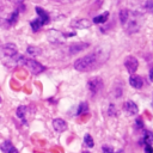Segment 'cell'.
<instances>
[{
    "label": "cell",
    "mask_w": 153,
    "mask_h": 153,
    "mask_svg": "<svg viewBox=\"0 0 153 153\" xmlns=\"http://www.w3.org/2000/svg\"><path fill=\"white\" fill-rule=\"evenodd\" d=\"M106 57H108V53H104L103 50L97 49L91 54H87L84 57L78 59L74 63V68L79 72H90L96 69L103 62H105Z\"/></svg>",
    "instance_id": "cell-1"
},
{
    "label": "cell",
    "mask_w": 153,
    "mask_h": 153,
    "mask_svg": "<svg viewBox=\"0 0 153 153\" xmlns=\"http://www.w3.org/2000/svg\"><path fill=\"white\" fill-rule=\"evenodd\" d=\"M123 26L126 27L127 32H129V33L136 32L141 26V17L137 16L136 13H134V12H129L128 20L126 22V24Z\"/></svg>",
    "instance_id": "cell-2"
},
{
    "label": "cell",
    "mask_w": 153,
    "mask_h": 153,
    "mask_svg": "<svg viewBox=\"0 0 153 153\" xmlns=\"http://www.w3.org/2000/svg\"><path fill=\"white\" fill-rule=\"evenodd\" d=\"M22 60H20V62L22 63H24L29 69H30V72L32 73V74H39V73H42L43 72V69H44V67L39 63V62H37L36 60H33V59H23V57H20Z\"/></svg>",
    "instance_id": "cell-3"
},
{
    "label": "cell",
    "mask_w": 153,
    "mask_h": 153,
    "mask_svg": "<svg viewBox=\"0 0 153 153\" xmlns=\"http://www.w3.org/2000/svg\"><path fill=\"white\" fill-rule=\"evenodd\" d=\"M67 37V35H63L62 32H60L59 30H49L47 32V38L49 39V42L51 43H62L65 41V38Z\"/></svg>",
    "instance_id": "cell-4"
},
{
    "label": "cell",
    "mask_w": 153,
    "mask_h": 153,
    "mask_svg": "<svg viewBox=\"0 0 153 153\" xmlns=\"http://www.w3.org/2000/svg\"><path fill=\"white\" fill-rule=\"evenodd\" d=\"M124 66H126L127 71L133 74V73L136 72V69L139 67V62H137V60L134 56H128L126 59V61H124Z\"/></svg>",
    "instance_id": "cell-5"
},
{
    "label": "cell",
    "mask_w": 153,
    "mask_h": 153,
    "mask_svg": "<svg viewBox=\"0 0 153 153\" xmlns=\"http://www.w3.org/2000/svg\"><path fill=\"white\" fill-rule=\"evenodd\" d=\"M102 87H103V80L98 76H96L88 81V88L92 93H97Z\"/></svg>",
    "instance_id": "cell-6"
},
{
    "label": "cell",
    "mask_w": 153,
    "mask_h": 153,
    "mask_svg": "<svg viewBox=\"0 0 153 153\" xmlns=\"http://www.w3.org/2000/svg\"><path fill=\"white\" fill-rule=\"evenodd\" d=\"M88 47V43H85V42H78V43H72L69 47H68V51L69 54L74 55V54H78L80 51H82L84 49H86Z\"/></svg>",
    "instance_id": "cell-7"
},
{
    "label": "cell",
    "mask_w": 153,
    "mask_h": 153,
    "mask_svg": "<svg viewBox=\"0 0 153 153\" xmlns=\"http://www.w3.org/2000/svg\"><path fill=\"white\" fill-rule=\"evenodd\" d=\"M71 26L75 29H87L91 26V22L88 19H75L71 23Z\"/></svg>",
    "instance_id": "cell-8"
},
{
    "label": "cell",
    "mask_w": 153,
    "mask_h": 153,
    "mask_svg": "<svg viewBox=\"0 0 153 153\" xmlns=\"http://www.w3.org/2000/svg\"><path fill=\"white\" fill-rule=\"evenodd\" d=\"M53 127H54V129L56 131L62 133V131H65L67 129V123L62 118H55V120H53Z\"/></svg>",
    "instance_id": "cell-9"
},
{
    "label": "cell",
    "mask_w": 153,
    "mask_h": 153,
    "mask_svg": "<svg viewBox=\"0 0 153 153\" xmlns=\"http://www.w3.org/2000/svg\"><path fill=\"white\" fill-rule=\"evenodd\" d=\"M124 110L129 115H136L137 111H139V108L133 100H128V102L124 103Z\"/></svg>",
    "instance_id": "cell-10"
},
{
    "label": "cell",
    "mask_w": 153,
    "mask_h": 153,
    "mask_svg": "<svg viewBox=\"0 0 153 153\" xmlns=\"http://www.w3.org/2000/svg\"><path fill=\"white\" fill-rule=\"evenodd\" d=\"M4 54L8 57H13L17 54V45L13 43H7L4 47Z\"/></svg>",
    "instance_id": "cell-11"
},
{
    "label": "cell",
    "mask_w": 153,
    "mask_h": 153,
    "mask_svg": "<svg viewBox=\"0 0 153 153\" xmlns=\"http://www.w3.org/2000/svg\"><path fill=\"white\" fill-rule=\"evenodd\" d=\"M36 12L38 14V19H39L42 25H44V24H47L49 22V14L47 13V11H44L41 7H36Z\"/></svg>",
    "instance_id": "cell-12"
},
{
    "label": "cell",
    "mask_w": 153,
    "mask_h": 153,
    "mask_svg": "<svg viewBox=\"0 0 153 153\" xmlns=\"http://www.w3.org/2000/svg\"><path fill=\"white\" fill-rule=\"evenodd\" d=\"M129 84H130L134 88H141L143 81H142V79H141L140 76H137V75H133V76L129 78Z\"/></svg>",
    "instance_id": "cell-13"
},
{
    "label": "cell",
    "mask_w": 153,
    "mask_h": 153,
    "mask_svg": "<svg viewBox=\"0 0 153 153\" xmlns=\"http://www.w3.org/2000/svg\"><path fill=\"white\" fill-rule=\"evenodd\" d=\"M1 149L4 151V153H18V151L14 148V146L10 141H4L1 143Z\"/></svg>",
    "instance_id": "cell-14"
},
{
    "label": "cell",
    "mask_w": 153,
    "mask_h": 153,
    "mask_svg": "<svg viewBox=\"0 0 153 153\" xmlns=\"http://www.w3.org/2000/svg\"><path fill=\"white\" fill-rule=\"evenodd\" d=\"M108 18H109V12H104L103 14L94 17L93 18V23H96V24H103V23H105L108 20Z\"/></svg>",
    "instance_id": "cell-15"
},
{
    "label": "cell",
    "mask_w": 153,
    "mask_h": 153,
    "mask_svg": "<svg viewBox=\"0 0 153 153\" xmlns=\"http://www.w3.org/2000/svg\"><path fill=\"white\" fill-rule=\"evenodd\" d=\"M26 51H27V54H30L32 56H38L42 53V50L38 47H35V45H29L27 49H26Z\"/></svg>",
    "instance_id": "cell-16"
},
{
    "label": "cell",
    "mask_w": 153,
    "mask_h": 153,
    "mask_svg": "<svg viewBox=\"0 0 153 153\" xmlns=\"http://www.w3.org/2000/svg\"><path fill=\"white\" fill-rule=\"evenodd\" d=\"M129 12H130V11H128V10H121V11H120V20H121V24H122V25H124L126 22L128 20Z\"/></svg>",
    "instance_id": "cell-17"
},
{
    "label": "cell",
    "mask_w": 153,
    "mask_h": 153,
    "mask_svg": "<svg viewBox=\"0 0 153 153\" xmlns=\"http://www.w3.org/2000/svg\"><path fill=\"white\" fill-rule=\"evenodd\" d=\"M18 11H14L13 13H11V16L7 18V22H8V24L10 25H13V24H16L17 23V20H18Z\"/></svg>",
    "instance_id": "cell-18"
},
{
    "label": "cell",
    "mask_w": 153,
    "mask_h": 153,
    "mask_svg": "<svg viewBox=\"0 0 153 153\" xmlns=\"http://www.w3.org/2000/svg\"><path fill=\"white\" fill-rule=\"evenodd\" d=\"M30 25H31V27H32V30H33V31H38V30H39V27L42 26V24H41V22H39V19H38V18H37V19H33V20H31Z\"/></svg>",
    "instance_id": "cell-19"
},
{
    "label": "cell",
    "mask_w": 153,
    "mask_h": 153,
    "mask_svg": "<svg viewBox=\"0 0 153 153\" xmlns=\"http://www.w3.org/2000/svg\"><path fill=\"white\" fill-rule=\"evenodd\" d=\"M143 141H145V143L151 145L153 142V133L152 131H146L145 137H143Z\"/></svg>",
    "instance_id": "cell-20"
},
{
    "label": "cell",
    "mask_w": 153,
    "mask_h": 153,
    "mask_svg": "<svg viewBox=\"0 0 153 153\" xmlns=\"http://www.w3.org/2000/svg\"><path fill=\"white\" fill-rule=\"evenodd\" d=\"M84 142H85V145L87 146V147H93V145H94V142H93V139L91 137V135H85V137H84Z\"/></svg>",
    "instance_id": "cell-21"
},
{
    "label": "cell",
    "mask_w": 153,
    "mask_h": 153,
    "mask_svg": "<svg viewBox=\"0 0 153 153\" xmlns=\"http://www.w3.org/2000/svg\"><path fill=\"white\" fill-rule=\"evenodd\" d=\"M88 110V106H87V103H81L80 105H79V109H78V115H80V114H84V112H86Z\"/></svg>",
    "instance_id": "cell-22"
},
{
    "label": "cell",
    "mask_w": 153,
    "mask_h": 153,
    "mask_svg": "<svg viewBox=\"0 0 153 153\" xmlns=\"http://www.w3.org/2000/svg\"><path fill=\"white\" fill-rule=\"evenodd\" d=\"M24 115H25V106H19V108L17 109V116H18L19 118H23Z\"/></svg>",
    "instance_id": "cell-23"
},
{
    "label": "cell",
    "mask_w": 153,
    "mask_h": 153,
    "mask_svg": "<svg viewBox=\"0 0 153 153\" xmlns=\"http://www.w3.org/2000/svg\"><path fill=\"white\" fill-rule=\"evenodd\" d=\"M145 7H146V10H147L148 12H151V13H153V0H148V1L146 2V5H145Z\"/></svg>",
    "instance_id": "cell-24"
},
{
    "label": "cell",
    "mask_w": 153,
    "mask_h": 153,
    "mask_svg": "<svg viewBox=\"0 0 153 153\" xmlns=\"http://www.w3.org/2000/svg\"><path fill=\"white\" fill-rule=\"evenodd\" d=\"M145 153H153V148H152L151 145L146 143V146H145Z\"/></svg>",
    "instance_id": "cell-25"
},
{
    "label": "cell",
    "mask_w": 153,
    "mask_h": 153,
    "mask_svg": "<svg viewBox=\"0 0 153 153\" xmlns=\"http://www.w3.org/2000/svg\"><path fill=\"white\" fill-rule=\"evenodd\" d=\"M103 153H114V151H112V148H111V147L104 146V147H103Z\"/></svg>",
    "instance_id": "cell-26"
},
{
    "label": "cell",
    "mask_w": 153,
    "mask_h": 153,
    "mask_svg": "<svg viewBox=\"0 0 153 153\" xmlns=\"http://www.w3.org/2000/svg\"><path fill=\"white\" fill-rule=\"evenodd\" d=\"M56 2H60V4H69V2H73L75 0H54Z\"/></svg>",
    "instance_id": "cell-27"
},
{
    "label": "cell",
    "mask_w": 153,
    "mask_h": 153,
    "mask_svg": "<svg viewBox=\"0 0 153 153\" xmlns=\"http://www.w3.org/2000/svg\"><path fill=\"white\" fill-rule=\"evenodd\" d=\"M149 79H151V81H153V68L149 71Z\"/></svg>",
    "instance_id": "cell-28"
},
{
    "label": "cell",
    "mask_w": 153,
    "mask_h": 153,
    "mask_svg": "<svg viewBox=\"0 0 153 153\" xmlns=\"http://www.w3.org/2000/svg\"><path fill=\"white\" fill-rule=\"evenodd\" d=\"M117 153H124V152H123V151H120V152H117Z\"/></svg>",
    "instance_id": "cell-29"
},
{
    "label": "cell",
    "mask_w": 153,
    "mask_h": 153,
    "mask_svg": "<svg viewBox=\"0 0 153 153\" xmlns=\"http://www.w3.org/2000/svg\"><path fill=\"white\" fill-rule=\"evenodd\" d=\"M84 153H88V152H84Z\"/></svg>",
    "instance_id": "cell-30"
},
{
    "label": "cell",
    "mask_w": 153,
    "mask_h": 153,
    "mask_svg": "<svg viewBox=\"0 0 153 153\" xmlns=\"http://www.w3.org/2000/svg\"><path fill=\"white\" fill-rule=\"evenodd\" d=\"M0 102H1V98H0Z\"/></svg>",
    "instance_id": "cell-31"
}]
</instances>
